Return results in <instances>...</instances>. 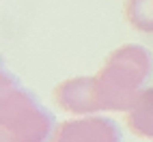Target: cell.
<instances>
[{
  "mask_svg": "<svg viewBox=\"0 0 153 142\" xmlns=\"http://www.w3.org/2000/svg\"><path fill=\"white\" fill-rule=\"evenodd\" d=\"M123 15L129 28L153 35V0H125Z\"/></svg>",
  "mask_w": 153,
  "mask_h": 142,
  "instance_id": "obj_6",
  "label": "cell"
},
{
  "mask_svg": "<svg viewBox=\"0 0 153 142\" xmlns=\"http://www.w3.org/2000/svg\"><path fill=\"white\" fill-rule=\"evenodd\" d=\"M153 75V54L138 43H125L112 50L97 73L95 99L101 110L127 112Z\"/></svg>",
  "mask_w": 153,
  "mask_h": 142,
  "instance_id": "obj_1",
  "label": "cell"
},
{
  "mask_svg": "<svg viewBox=\"0 0 153 142\" xmlns=\"http://www.w3.org/2000/svg\"><path fill=\"white\" fill-rule=\"evenodd\" d=\"M54 101L63 112L84 116L99 112L97 99H95V80L93 75H78L69 78L65 82L56 84Z\"/></svg>",
  "mask_w": 153,
  "mask_h": 142,
  "instance_id": "obj_4",
  "label": "cell"
},
{
  "mask_svg": "<svg viewBox=\"0 0 153 142\" xmlns=\"http://www.w3.org/2000/svg\"><path fill=\"white\" fill-rule=\"evenodd\" d=\"M50 142H123V134L112 118L82 116L56 125Z\"/></svg>",
  "mask_w": 153,
  "mask_h": 142,
  "instance_id": "obj_3",
  "label": "cell"
},
{
  "mask_svg": "<svg viewBox=\"0 0 153 142\" xmlns=\"http://www.w3.org/2000/svg\"><path fill=\"white\" fill-rule=\"evenodd\" d=\"M0 129L2 142H50L56 129L54 114L9 71L0 84Z\"/></svg>",
  "mask_w": 153,
  "mask_h": 142,
  "instance_id": "obj_2",
  "label": "cell"
},
{
  "mask_svg": "<svg viewBox=\"0 0 153 142\" xmlns=\"http://www.w3.org/2000/svg\"><path fill=\"white\" fill-rule=\"evenodd\" d=\"M125 123L134 136L153 140V86H147L138 95L134 106L125 112Z\"/></svg>",
  "mask_w": 153,
  "mask_h": 142,
  "instance_id": "obj_5",
  "label": "cell"
}]
</instances>
